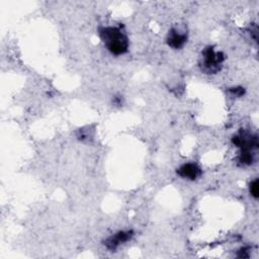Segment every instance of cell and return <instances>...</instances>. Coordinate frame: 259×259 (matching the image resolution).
<instances>
[{
    "label": "cell",
    "mask_w": 259,
    "mask_h": 259,
    "mask_svg": "<svg viewBox=\"0 0 259 259\" xmlns=\"http://www.w3.org/2000/svg\"><path fill=\"white\" fill-rule=\"evenodd\" d=\"M99 36L106 49L115 56L125 54L128 49V39L122 30L114 26H102L98 29Z\"/></svg>",
    "instance_id": "6da1fadb"
},
{
    "label": "cell",
    "mask_w": 259,
    "mask_h": 259,
    "mask_svg": "<svg viewBox=\"0 0 259 259\" xmlns=\"http://www.w3.org/2000/svg\"><path fill=\"white\" fill-rule=\"evenodd\" d=\"M225 56L222 52L215 53L212 47H206L201 54L199 66L206 74H215L221 70Z\"/></svg>",
    "instance_id": "7a4b0ae2"
},
{
    "label": "cell",
    "mask_w": 259,
    "mask_h": 259,
    "mask_svg": "<svg viewBox=\"0 0 259 259\" xmlns=\"http://www.w3.org/2000/svg\"><path fill=\"white\" fill-rule=\"evenodd\" d=\"M232 143L239 147L241 150L252 151L258 148V139L256 136H252L247 133H240L232 138Z\"/></svg>",
    "instance_id": "3957f363"
},
{
    "label": "cell",
    "mask_w": 259,
    "mask_h": 259,
    "mask_svg": "<svg viewBox=\"0 0 259 259\" xmlns=\"http://www.w3.org/2000/svg\"><path fill=\"white\" fill-rule=\"evenodd\" d=\"M133 235H134L133 231H119L116 234H114L113 236L107 238L104 241V245L106 246V248L108 250L114 251L118 247L119 244L131 240Z\"/></svg>",
    "instance_id": "277c9868"
},
{
    "label": "cell",
    "mask_w": 259,
    "mask_h": 259,
    "mask_svg": "<svg viewBox=\"0 0 259 259\" xmlns=\"http://www.w3.org/2000/svg\"><path fill=\"white\" fill-rule=\"evenodd\" d=\"M166 40L169 47H171L172 49L178 50V49H181L186 42L187 33L181 32L179 29H176V28H171L168 32Z\"/></svg>",
    "instance_id": "5b68a950"
},
{
    "label": "cell",
    "mask_w": 259,
    "mask_h": 259,
    "mask_svg": "<svg viewBox=\"0 0 259 259\" xmlns=\"http://www.w3.org/2000/svg\"><path fill=\"white\" fill-rule=\"evenodd\" d=\"M177 174L182 178L195 180L201 175V169L195 163H185L177 169Z\"/></svg>",
    "instance_id": "8992f818"
},
{
    "label": "cell",
    "mask_w": 259,
    "mask_h": 259,
    "mask_svg": "<svg viewBox=\"0 0 259 259\" xmlns=\"http://www.w3.org/2000/svg\"><path fill=\"white\" fill-rule=\"evenodd\" d=\"M239 162L243 165H251L254 162V157L251 151L241 150V153L239 155Z\"/></svg>",
    "instance_id": "52a82bcc"
},
{
    "label": "cell",
    "mask_w": 259,
    "mask_h": 259,
    "mask_svg": "<svg viewBox=\"0 0 259 259\" xmlns=\"http://www.w3.org/2000/svg\"><path fill=\"white\" fill-rule=\"evenodd\" d=\"M249 190H250L251 195H252L254 198L257 199L258 196H259V180H258V179H255V180H253V181L250 183Z\"/></svg>",
    "instance_id": "ba28073f"
},
{
    "label": "cell",
    "mask_w": 259,
    "mask_h": 259,
    "mask_svg": "<svg viewBox=\"0 0 259 259\" xmlns=\"http://www.w3.org/2000/svg\"><path fill=\"white\" fill-rule=\"evenodd\" d=\"M230 92L233 93V94L236 95V96H241V95L244 94L245 90H244V88H242V87H238V88H231V89H230Z\"/></svg>",
    "instance_id": "9c48e42d"
}]
</instances>
